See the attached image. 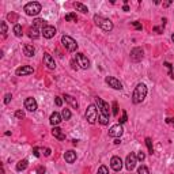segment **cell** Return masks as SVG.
<instances>
[{
	"label": "cell",
	"mask_w": 174,
	"mask_h": 174,
	"mask_svg": "<svg viewBox=\"0 0 174 174\" xmlns=\"http://www.w3.org/2000/svg\"><path fill=\"white\" fill-rule=\"evenodd\" d=\"M147 97V86L144 83H139L133 90V94H132V102L135 105L138 103H142L144 101V98Z\"/></svg>",
	"instance_id": "obj_1"
},
{
	"label": "cell",
	"mask_w": 174,
	"mask_h": 174,
	"mask_svg": "<svg viewBox=\"0 0 174 174\" xmlns=\"http://www.w3.org/2000/svg\"><path fill=\"white\" fill-rule=\"evenodd\" d=\"M94 22L97 26H99L103 31H112L113 30V23L110 19L105 18L102 15H94Z\"/></svg>",
	"instance_id": "obj_2"
},
{
	"label": "cell",
	"mask_w": 174,
	"mask_h": 174,
	"mask_svg": "<svg viewBox=\"0 0 174 174\" xmlns=\"http://www.w3.org/2000/svg\"><path fill=\"white\" fill-rule=\"evenodd\" d=\"M23 11H25L27 15H30V17H36V15H38V14L41 12V4L37 3V1H30V3H27V4L25 6Z\"/></svg>",
	"instance_id": "obj_3"
},
{
	"label": "cell",
	"mask_w": 174,
	"mask_h": 174,
	"mask_svg": "<svg viewBox=\"0 0 174 174\" xmlns=\"http://www.w3.org/2000/svg\"><path fill=\"white\" fill-rule=\"evenodd\" d=\"M61 44L63 46L68 50V52H75L78 49V44L74 38H71L69 36H63L61 37Z\"/></svg>",
	"instance_id": "obj_4"
},
{
	"label": "cell",
	"mask_w": 174,
	"mask_h": 174,
	"mask_svg": "<svg viewBox=\"0 0 174 174\" xmlns=\"http://www.w3.org/2000/svg\"><path fill=\"white\" fill-rule=\"evenodd\" d=\"M97 116H98V113H97V107H95V105H90V106L87 107L86 113H85L86 120L89 121V124H95Z\"/></svg>",
	"instance_id": "obj_5"
},
{
	"label": "cell",
	"mask_w": 174,
	"mask_h": 174,
	"mask_svg": "<svg viewBox=\"0 0 174 174\" xmlns=\"http://www.w3.org/2000/svg\"><path fill=\"white\" fill-rule=\"evenodd\" d=\"M95 103H97V106H98L101 114H103L105 117L109 118V114H110V107H109V103L105 102L102 98H95Z\"/></svg>",
	"instance_id": "obj_6"
},
{
	"label": "cell",
	"mask_w": 174,
	"mask_h": 174,
	"mask_svg": "<svg viewBox=\"0 0 174 174\" xmlns=\"http://www.w3.org/2000/svg\"><path fill=\"white\" fill-rule=\"evenodd\" d=\"M105 82L109 87H112L114 90H122V83H121L118 79H116L114 76H106L105 78Z\"/></svg>",
	"instance_id": "obj_7"
},
{
	"label": "cell",
	"mask_w": 174,
	"mask_h": 174,
	"mask_svg": "<svg viewBox=\"0 0 174 174\" xmlns=\"http://www.w3.org/2000/svg\"><path fill=\"white\" fill-rule=\"evenodd\" d=\"M76 63L82 69H87L90 68V60L86 57L83 53H76Z\"/></svg>",
	"instance_id": "obj_8"
},
{
	"label": "cell",
	"mask_w": 174,
	"mask_h": 174,
	"mask_svg": "<svg viewBox=\"0 0 174 174\" xmlns=\"http://www.w3.org/2000/svg\"><path fill=\"white\" fill-rule=\"evenodd\" d=\"M143 56H144V50L142 48H133V49L131 50V60L133 63L142 61Z\"/></svg>",
	"instance_id": "obj_9"
},
{
	"label": "cell",
	"mask_w": 174,
	"mask_h": 174,
	"mask_svg": "<svg viewBox=\"0 0 174 174\" xmlns=\"http://www.w3.org/2000/svg\"><path fill=\"white\" fill-rule=\"evenodd\" d=\"M122 132H124V128H122V125L121 124H116L113 125L112 128L109 129V136L110 138H120L121 135H122Z\"/></svg>",
	"instance_id": "obj_10"
},
{
	"label": "cell",
	"mask_w": 174,
	"mask_h": 174,
	"mask_svg": "<svg viewBox=\"0 0 174 174\" xmlns=\"http://www.w3.org/2000/svg\"><path fill=\"white\" fill-rule=\"evenodd\" d=\"M41 33H42V36H44V38H53L54 36H56V27H53V26H49V25H46V26L41 30Z\"/></svg>",
	"instance_id": "obj_11"
},
{
	"label": "cell",
	"mask_w": 174,
	"mask_h": 174,
	"mask_svg": "<svg viewBox=\"0 0 174 174\" xmlns=\"http://www.w3.org/2000/svg\"><path fill=\"white\" fill-rule=\"evenodd\" d=\"M136 162H138L136 155H135V154H129V155L127 156V159H125V167L129 170V171H132V170L135 169V166H136Z\"/></svg>",
	"instance_id": "obj_12"
},
{
	"label": "cell",
	"mask_w": 174,
	"mask_h": 174,
	"mask_svg": "<svg viewBox=\"0 0 174 174\" xmlns=\"http://www.w3.org/2000/svg\"><path fill=\"white\" fill-rule=\"evenodd\" d=\"M33 72H34V68L33 67H30V65H22V67L17 68L15 74H17V76H25V75H30Z\"/></svg>",
	"instance_id": "obj_13"
},
{
	"label": "cell",
	"mask_w": 174,
	"mask_h": 174,
	"mask_svg": "<svg viewBox=\"0 0 174 174\" xmlns=\"http://www.w3.org/2000/svg\"><path fill=\"white\" fill-rule=\"evenodd\" d=\"M110 167L114 171H120L122 169V161H121L120 156H113L112 159H110Z\"/></svg>",
	"instance_id": "obj_14"
},
{
	"label": "cell",
	"mask_w": 174,
	"mask_h": 174,
	"mask_svg": "<svg viewBox=\"0 0 174 174\" xmlns=\"http://www.w3.org/2000/svg\"><path fill=\"white\" fill-rule=\"evenodd\" d=\"M25 109H27L29 112H36L37 110V101L34 98H31V97L26 98L25 99Z\"/></svg>",
	"instance_id": "obj_15"
},
{
	"label": "cell",
	"mask_w": 174,
	"mask_h": 174,
	"mask_svg": "<svg viewBox=\"0 0 174 174\" xmlns=\"http://www.w3.org/2000/svg\"><path fill=\"white\" fill-rule=\"evenodd\" d=\"M44 63H45V65L49 68V69H54V68H56L54 58L52 57L49 53H44Z\"/></svg>",
	"instance_id": "obj_16"
},
{
	"label": "cell",
	"mask_w": 174,
	"mask_h": 174,
	"mask_svg": "<svg viewBox=\"0 0 174 174\" xmlns=\"http://www.w3.org/2000/svg\"><path fill=\"white\" fill-rule=\"evenodd\" d=\"M61 120H63L61 114H58L57 112L52 113V114H50V117H49V122L53 125V127H57V125L61 122Z\"/></svg>",
	"instance_id": "obj_17"
},
{
	"label": "cell",
	"mask_w": 174,
	"mask_h": 174,
	"mask_svg": "<svg viewBox=\"0 0 174 174\" xmlns=\"http://www.w3.org/2000/svg\"><path fill=\"white\" fill-rule=\"evenodd\" d=\"M64 159H65L67 163H74V162L76 161V152L74 151V150L67 151L65 154H64Z\"/></svg>",
	"instance_id": "obj_18"
},
{
	"label": "cell",
	"mask_w": 174,
	"mask_h": 174,
	"mask_svg": "<svg viewBox=\"0 0 174 174\" xmlns=\"http://www.w3.org/2000/svg\"><path fill=\"white\" fill-rule=\"evenodd\" d=\"M63 98L65 99V101H67V102L69 103V105H71L74 109H78V107H79V103H78V101H76V99L74 98L72 95H69V94H64V97H63Z\"/></svg>",
	"instance_id": "obj_19"
},
{
	"label": "cell",
	"mask_w": 174,
	"mask_h": 174,
	"mask_svg": "<svg viewBox=\"0 0 174 174\" xmlns=\"http://www.w3.org/2000/svg\"><path fill=\"white\" fill-rule=\"evenodd\" d=\"M23 53L26 54L27 57H33L34 53H36V49H34V46H33V45L26 44L25 46H23Z\"/></svg>",
	"instance_id": "obj_20"
},
{
	"label": "cell",
	"mask_w": 174,
	"mask_h": 174,
	"mask_svg": "<svg viewBox=\"0 0 174 174\" xmlns=\"http://www.w3.org/2000/svg\"><path fill=\"white\" fill-rule=\"evenodd\" d=\"M52 135H53L56 139L58 140H65V135L63 133V131L58 128V127H53V129H52Z\"/></svg>",
	"instance_id": "obj_21"
},
{
	"label": "cell",
	"mask_w": 174,
	"mask_h": 174,
	"mask_svg": "<svg viewBox=\"0 0 174 174\" xmlns=\"http://www.w3.org/2000/svg\"><path fill=\"white\" fill-rule=\"evenodd\" d=\"M27 33H29V37H30V38H33V40H37V38L40 37V30H38L37 27H34V26H31L30 29H29V31H27Z\"/></svg>",
	"instance_id": "obj_22"
},
{
	"label": "cell",
	"mask_w": 174,
	"mask_h": 174,
	"mask_svg": "<svg viewBox=\"0 0 174 174\" xmlns=\"http://www.w3.org/2000/svg\"><path fill=\"white\" fill-rule=\"evenodd\" d=\"M74 7H75L78 11H80L82 14H87V12H89V8H87L85 4H82V3H74Z\"/></svg>",
	"instance_id": "obj_23"
},
{
	"label": "cell",
	"mask_w": 174,
	"mask_h": 174,
	"mask_svg": "<svg viewBox=\"0 0 174 174\" xmlns=\"http://www.w3.org/2000/svg\"><path fill=\"white\" fill-rule=\"evenodd\" d=\"M27 165H29V162H27L26 159H22V161H19L18 163H17V170H18V171H22V170H25L27 167Z\"/></svg>",
	"instance_id": "obj_24"
},
{
	"label": "cell",
	"mask_w": 174,
	"mask_h": 174,
	"mask_svg": "<svg viewBox=\"0 0 174 174\" xmlns=\"http://www.w3.org/2000/svg\"><path fill=\"white\" fill-rule=\"evenodd\" d=\"M71 110H69V109H63V112H61V117H63V120H69V118H71Z\"/></svg>",
	"instance_id": "obj_25"
},
{
	"label": "cell",
	"mask_w": 174,
	"mask_h": 174,
	"mask_svg": "<svg viewBox=\"0 0 174 174\" xmlns=\"http://www.w3.org/2000/svg\"><path fill=\"white\" fill-rule=\"evenodd\" d=\"M65 21H67V22H76V21H78V17H76V14L69 12L65 15Z\"/></svg>",
	"instance_id": "obj_26"
},
{
	"label": "cell",
	"mask_w": 174,
	"mask_h": 174,
	"mask_svg": "<svg viewBox=\"0 0 174 174\" xmlns=\"http://www.w3.org/2000/svg\"><path fill=\"white\" fill-rule=\"evenodd\" d=\"M146 144H147V148H148V152L150 154H154V146H152V140L151 138H146Z\"/></svg>",
	"instance_id": "obj_27"
},
{
	"label": "cell",
	"mask_w": 174,
	"mask_h": 174,
	"mask_svg": "<svg viewBox=\"0 0 174 174\" xmlns=\"http://www.w3.org/2000/svg\"><path fill=\"white\" fill-rule=\"evenodd\" d=\"M14 34L17 37H22V26L21 25H15L14 26Z\"/></svg>",
	"instance_id": "obj_28"
},
{
	"label": "cell",
	"mask_w": 174,
	"mask_h": 174,
	"mask_svg": "<svg viewBox=\"0 0 174 174\" xmlns=\"http://www.w3.org/2000/svg\"><path fill=\"white\" fill-rule=\"evenodd\" d=\"M33 26L37 27V29H38L40 26H42V29H44L46 25H45V21H44V19H36V21H34V23H33Z\"/></svg>",
	"instance_id": "obj_29"
},
{
	"label": "cell",
	"mask_w": 174,
	"mask_h": 174,
	"mask_svg": "<svg viewBox=\"0 0 174 174\" xmlns=\"http://www.w3.org/2000/svg\"><path fill=\"white\" fill-rule=\"evenodd\" d=\"M0 27H1V34H3V37H7V23L6 22H0Z\"/></svg>",
	"instance_id": "obj_30"
},
{
	"label": "cell",
	"mask_w": 174,
	"mask_h": 174,
	"mask_svg": "<svg viewBox=\"0 0 174 174\" xmlns=\"http://www.w3.org/2000/svg\"><path fill=\"white\" fill-rule=\"evenodd\" d=\"M165 67L167 68V69H169V76H170V78H174V74H173V65H171L170 63L166 61V63H165Z\"/></svg>",
	"instance_id": "obj_31"
},
{
	"label": "cell",
	"mask_w": 174,
	"mask_h": 174,
	"mask_svg": "<svg viewBox=\"0 0 174 174\" xmlns=\"http://www.w3.org/2000/svg\"><path fill=\"white\" fill-rule=\"evenodd\" d=\"M138 174H150V170L146 166H140L138 169Z\"/></svg>",
	"instance_id": "obj_32"
},
{
	"label": "cell",
	"mask_w": 174,
	"mask_h": 174,
	"mask_svg": "<svg viewBox=\"0 0 174 174\" xmlns=\"http://www.w3.org/2000/svg\"><path fill=\"white\" fill-rule=\"evenodd\" d=\"M97 174H109V170H107V167L105 165H102V166H99L98 173Z\"/></svg>",
	"instance_id": "obj_33"
},
{
	"label": "cell",
	"mask_w": 174,
	"mask_h": 174,
	"mask_svg": "<svg viewBox=\"0 0 174 174\" xmlns=\"http://www.w3.org/2000/svg\"><path fill=\"white\" fill-rule=\"evenodd\" d=\"M136 159H138V161H140V162H143L144 159H146V154H144L143 151H139L138 155H136Z\"/></svg>",
	"instance_id": "obj_34"
},
{
	"label": "cell",
	"mask_w": 174,
	"mask_h": 174,
	"mask_svg": "<svg viewBox=\"0 0 174 174\" xmlns=\"http://www.w3.org/2000/svg\"><path fill=\"white\" fill-rule=\"evenodd\" d=\"M98 121H99V122H101L102 125H106L107 122H109V118H107V117H105L103 114H101V116H99V118H98Z\"/></svg>",
	"instance_id": "obj_35"
},
{
	"label": "cell",
	"mask_w": 174,
	"mask_h": 174,
	"mask_svg": "<svg viewBox=\"0 0 174 174\" xmlns=\"http://www.w3.org/2000/svg\"><path fill=\"white\" fill-rule=\"evenodd\" d=\"M113 116L114 117L118 116V105H117V102H113Z\"/></svg>",
	"instance_id": "obj_36"
},
{
	"label": "cell",
	"mask_w": 174,
	"mask_h": 174,
	"mask_svg": "<svg viewBox=\"0 0 174 174\" xmlns=\"http://www.w3.org/2000/svg\"><path fill=\"white\" fill-rule=\"evenodd\" d=\"M15 117L19 118V120H22L23 117H25V112H23V110H17V112H15Z\"/></svg>",
	"instance_id": "obj_37"
},
{
	"label": "cell",
	"mask_w": 174,
	"mask_h": 174,
	"mask_svg": "<svg viewBox=\"0 0 174 174\" xmlns=\"http://www.w3.org/2000/svg\"><path fill=\"white\" fill-rule=\"evenodd\" d=\"M128 121V116H127V112H122V117H121V120H120V124H124V122H127Z\"/></svg>",
	"instance_id": "obj_38"
},
{
	"label": "cell",
	"mask_w": 174,
	"mask_h": 174,
	"mask_svg": "<svg viewBox=\"0 0 174 174\" xmlns=\"http://www.w3.org/2000/svg\"><path fill=\"white\" fill-rule=\"evenodd\" d=\"M11 99H12V95H11V94H6V97H4V103L6 105H7V103H10V101H11Z\"/></svg>",
	"instance_id": "obj_39"
},
{
	"label": "cell",
	"mask_w": 174,
	"mask_h": 174,
	"mask_svg": "<svg viewBox=\"0 0 174 174\" xmlns=\"http://www.w3.org/2000/svg\"><path fill=\"white\" fill-rule=\"evenodd\" d=\"M46 169H45L44 166H38V169H37V174H45Z\"/></svg>",
	"instance_id": "obj_40"
},
{
	"label": "cell",
	"mask_w": 174,
	"mask_h": 174,
	"mask_svg": "<svg viewBox=\"0 0 174 174\" xmlns=\"http://www.w3.org/2000/svg\"><path fill=\"white\" fill-rule=\"evenodd\" d=\"M54 102H56V105H57V106L60 107V106L63 105V99L60 98V97H56V98H54Z\"/></svg>",
	"instance_id": "obj_41"
},
{
	"label": "cell",
	"mask_w": 174,
	"mask_h": 174,
	"mask_svg": "<svg viewBox=\"0 0 174 174\" xmlns=\"http://www.w3.org/2000/svg\"><path fill=\"white\" fill-rule=\"evenodd\" d=\"M33 154H34V156L40 158V148H38V147H34V148H33Z\"/></svg>",
	"instance_id": "obj_42"
},
{
	"label": "cell",
	"mask_w": 174,
	"mask_h": 174,
	"mask_svg": "<svg viewBox=\"0 0 174 174\" xmlns=\"http://www.w3.org/2000/svg\"><path fill=\"white\" fill-rule=\"evenodd\" d=\"M132 25H133V26L136 27L138 30H142V29H143V27H142V23H139L138 21H136V22H132Z\"/></svg>",
	"instance_id": "obj_43"
},
{
	"label": "cell",
	"mask_w": 174,
	"mask_h": 174,
	"mask_svg": "<svg viewBox=\"0 0 174 174\" xmlns=\"http://www.w3.org/2000/svg\"><path fill=\"white\" fill-rule=\"evenodd\" d=\"M50 152H52V151H50V148H45V152H44L45 156H49V155H50Z\"/></svg>",
	"instance_id": "obj_44"
},
{
	"label": "cell",
	"mask_w": 174,
	"mask_h": 174,
	"mask_svg": "<svg viewBox=\"0 0 174 174\" xmlns=\"http://www.w3.org/2000/svg\"><path fill=\"white\" fill-rule=\"evenodd\" d=\"M154 31H156V33H159V34H161L162 29H161V27H158V26H155V27H154Z\"/></svg>",
	"instance_id": "obj_45"
},
{
	"label": "cell",
	"mask_w": 174,
	"mask_h": 174,
	"mask_svg": "<svg viewBox=\"0 0 174 174\" xmlns=\"http://www.w3.org/2000/svg\"><path fill=\"white\" fill-rule=\"evenodd\" d=\"M166 122H167V124H173L174 125V118H166Z\"/></svg>",
	"instance_id": "obj_46"
},
{
	"label": "cell",
	"mask_w": 174,
	"mask_h": 174,
	"mask_svg": "<svg viewBox=\"0 0 174 174\" xmlns=\"http://www.w3.org/2000/svg\"><path fill=\"white\" fill-rule=\"evenodd\" d=\"M122 11H129V7H128V6L125 4L124 7H122Z\"/></svg>",
	"instance_id": "obj_47"
},
{
	"label": "cell",
	"mask_w": 174,
	"mask_h": 174,
	"mask_svg": "<svg viewBox=\"0 0 174 174\" xmlns=\"http://www.w3.org/2000/svg\"><path fill=\"white\" fill-rule=\"evenodd\" d=\"M170 4H171V1H166V3H163V7H169Z\"/></svg>",
	"instance_id": "obj_48"
},
{
	"label": "cell",
	"mask_w": 174,
	"mask_h": 174,
	"mask_svg": "<svg viewBox=\"0 0 174 174\" xmlns=\"http://www.w3.org/2000/svg\"><path fill=\"white\" fill-rule=\"evenodd\" d=\"M120 143H121V140H120V139H118V138H117L116 140H114V144H120Z\"/></svg>",
	"instance_id": "obj_49"
},
{
	"label": "cell",
	"mask_w": 174,
	"mask_h": 174,
	"mask_svg": "<svg viewBox=\"0 0 174 174\" xmlns=\"http://www.w3.org/2000/svg\"><path fill=\"white\" fill-rule=\"evenodd\" d=\"M71 64H72V68H74V69H76V68H78V67L75 65V61H71Z\"/></svg>",
	"instance_id": "obj_50"
},
{
	"label": "cell",
	"mask_w": 174,
	"mask_h": 174,
	"mask_svg": "<svg viewBox=\"0 0 174 174\" xmlns=\"http://www.w3.org/2000/svg\"><path fill=\"white\" fill-rule=\"evenodd\" d=\"M171 41H173V42H174V33H173V34H171Z\"/></svg>",
	"instance_id": "obj_51"
}]
</instances>
